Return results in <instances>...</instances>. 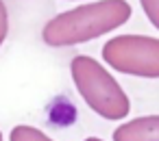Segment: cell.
Wrapping results in <instances>:
<instances>
[{
    "instance_id": "obj_1",
    "label": "cell",
    "mask_w": 159,
    "mask_h": 141,
    "mask_svg": "<svg viewBox=\"0 0 159 141\" xmlns=\"http://www.w3.org/2000/svg\"><path fill=\"white\" fill-rule=\"evenodd\" d=\"M129 18L131 5L126 0H98L48 20L42 31V39L52 48L76 46L120 28Z\"/></svg>"
},
{
    "instance_id": "obj_2",
    "label": "cell",
    "mask_w": 159,
    "mask_h": 141,
    "mask_svg": "<svg viewBox=\"0 0 159 141\" xmlns=\"http://www.w3.org/2000/svg\"><path fill=\"white\" fill-rule=\"evenodd\" d=\"M70 74L85 104L105 119H124L131 111V100L120 83L92 57L79 54L70 63Z\"/></svg>"
},
{
    "instance_id": "obj_3",
    "label": "cell",
    "mask_w": 159,
    "mask_h": 141,
    "mask_svg": "<svg viewBox=\"0 0 159 141\" xmlns=\"http://www.w3.org/2000/svg\"><path fill=\"white\" fill-rule=\"evenodd\" d=\"M102 59L120 74L159 78V39L148 35H118L102 46Z\"/></svg>"
},
{
    "instance_id": "obj_4",
    "label": "cell",
    "mask_w": 159,
    "mask_h": 141,
    "mask_svg": "<svg viewBox=\"0 0 159 141\" xmlns=\"http://www.w3.org/2000/svg\"><path fill=\"white\" fill-rule=\"evenodd\" d=\"M113 141H159V115H142L120 124Z\"/></svg>"
},
{
    "instance_id": "obj_5",
    "label": "cell",
    "mask_w": 159,
    "mask_h": 141,
    "mask_svg": "<svg viewBox=\"0 0 159 141\" xmlns=\"http://www.w3.org/2000/svg\"><path fill=\"white\" fill-rule=\"evenodd\" d=\"M9 141H52V139H50L44 130H39V128H35V126L20 124V126L11 128Z\"/></svg>"
},
{
    "instance_id": "obj_6",
    "label": "cell",
    "mask_w": 159,
    "mask_h": 141,
    "mask_svg": "<svg viewBox=\"0 0 159 141\" xmlns=\"http://www.w3.org/2000/svg\"><path fill=\"white\" fill-rule=\"evenodd\" d=\"M142 2V9L148 18V22L159 31V0H139Z\"/></svg>"
},
{
    "instance_id": "obj_7",
    "label": "cell",
    "mask_w": 159,
    "mask_h": 141,
    "mask_svg": "<svg viewBox=\"0 0 159 141\" xmlns=\"http://www.w3.org/2000/svg\"><path fill=\"white\" fill-rule=\"evenodd\" d=\"M7 33H9V13H7V7H5V2L0 0V46L5 44V39H7Z\"/></svg>"
},
{
    "instance_id": "obj_8",
    "label": "cell",
    "mask_w": 159,
    "mask_h": 141,
    "mask_svg": "<svg viewBox=\"0 0 159 141\" xmlns=\"http://www.w3.org/2000/svg\"><path fill=\"white\" fill-rule=\"evenodd\" d=\"M83 141H105V139H100V137H87V139H83Z\"/></svg>"
},
{
    "instance_id": "obj_9",
    "label": "cell",
    "mask_w": 159,
    "mask_h": 141,
    "mask_svg": "<svg viewBox=\"0 0 159 141\" xmlns=\"http://www.w3.org/2000/svg\"><path fill=\"white\" fill-rule=\"evenodd\" d=\"M0 141H5V139H2V132H0Z\"/></svg>"
}]
</instances>
